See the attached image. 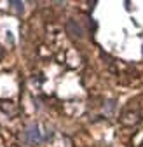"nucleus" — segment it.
Instances as JSON below:
<instances>
[{
  "instance_id": "nucleus-1",
  "label": "nucleus",
  "mask_w": 143,
  "mask_h": 147,
  "mask_svg": "<svg viewBox=\"0 0 143 147\" xmlns=\"http://www.w3.org/2000/svg\"><path fill=\"white\" fill-rule=\"evenodd\" d=\"M140 121H141V114L138 109L136 110H124L120 116V123L126 126H136V124H140Z\"/></svg>"
},
{
  "instance_id": "nucleus-2",
  "label": "nucleus",
  "mask_w": 143,
  "mask_h": 147,
  "mask_svg": "<svg viewBox=\"0 0 143 147\" xmlns=\"http://www.w3.org/2000/svg\"><path fill=\"white\" fill-rule=\"evenodd\" d=\"M25 137H26V140H28V142H33V144H39V142L42 140L40 131H39V126H37V124H30V126L26 128V131H25Z\"/></svg>"
},
{
  "instance_id": "nucleus-3",
  "label": "nucleus",
  "mask_w": 143,
  "mask_h": 147,
  "mask_svg": "<svg viewBox=\"0 0 143 147\" xmlns=\"http://www.w3.org/2000/svg\"><path fill=\"white\" fill-rule=\"evenodd\" d=\"M0 109L9 116H16L19 112V110H17V105L14 102H11V100H0Z\"/></svg>"
},
{
  "instance_id": "nucleus-4",
  "label": "nucleus",
  "mask_w": 143,
  "mask_h": 147,
  "mask_svg": "<svg viewBox=\"0 0 143 147\" xmlns=\"http://www.w3.org/2000/svg\"><path fill=\"white\" fill-rule=\"evenodd\" d=\"M11 5H12V9L16 12H23V2H16V0H12Z\"/></svg>"
},
{
  "instance_id": "nucleus-5",
  "label": "nucleus",
  "mask_w": 143,
  "mask_h": 147,
  "mask_svg": "<svg viewBox=\"0 0 143 147\" xmlns=\"http://www.w3.org/2000/svg\"><path fill=\"white\" fill-rule=\"evenodd\" d=\"M141 142H143V131L140 133V137H138V138H134V144H136V145H138V144H141Z\"/></svg>"
},
{
  "instance_id": "nucleus-6",
  "label": "nucleus",
  "mask_w": 143,
  "mask_h": 147,
  "mask_svg": "<svg viewBox=\"0 0 143 147\" xmlns=\"http://www.w3.org/2000/svg\"><path fill=\"white\" fill-rule=\"evenodd\" d=\"M11 147H19V145H11Z\"/></svg>"
}]
</instances>
